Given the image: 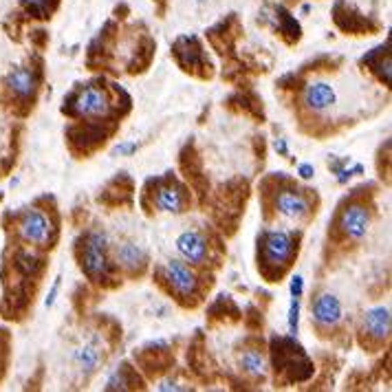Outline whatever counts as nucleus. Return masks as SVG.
Returning a JSON list of instances; mask_svg holds the SVG:
<instances>
[{
	"mask_svg": "<svg viewBox=\"0 0 392 392\" xmlns=\"http://www.w3.org/2000/svg\"><path fill=\"white\" fill-rule=\"evenodd\" d=\"M108 238L101 231H90L86 236V245L82 250V269L86 271L88 278L95 282L111 280V260H108Z\"/></svg>",
	"mask_w": 392,
	"mask_h": 392,
	"instance_id": "f257e3e1",
	"label": "nucleus"
},
{
	"mask_svg": "<svg viewBox=\"0 0 392 392\" xmlns=\"http://www.w3.org/2000/svg\"><path fill=\"white\" fill-rule=\"evenodd\" d=\"M295 252V238L291 231L276 229L265 231L263 236V260L269 267H284L289 265Z\"/></svg>",
	"mask_w": 392,
	"mask_h": 392,
	"instance_id": "f03ea898",
	"label": "nucleus"
},
{
	"mask_svg": "<svg viewBox=\"0 0 392 392\" xmlns=\"http://www.w3.org/2000/svg\"><path fill=\"white\" fill-rule=\"evenodd\" d=\"M18 231L31 245H47L51 240V234H54V225H51V218L44 212L31 207V210L22 214Z\"/></svg>",
	"mask_w": 392,
	"mask_h": 392,
	"instance_id": "7ed1b4c3",
	"label": "nucleus"
},
{
	"mask_svg": "<svg viewBox=\"0 0 392 392\" xmlns=\"http://www.w3.org/2000/svg\"><path fill=\"white\" fill-rule=\"evenodd\" d=\"M165 280L181 297H194L199 291V278L196 273L181 260H168L165 263Z\"/></svg>",
	"mask_w": 392,
	"mask_h": 392,
	"instance_id": "20e7f679",
	"label": "nucleus"
},
{
	"mask_svg": "<svg viewBox=\"0 0 392 392\" xmlns=\"http://www.w3.org/2000/svg\"><path fill=\"white\" fill-rule=\"evenodd\" d=\"M73 106L80 117H106L111 113V99L104 88L88 86L77 93Z\"/></svg>",
	"mask_w": 392,
	"mask_h": 392,
	"instance_id": "39448f33",
	"label": "nucleus"
},
{
	"mask_svg": "<svg viewBox=\"0 0 392 392\" xmlns=\"http://www.w3.org/2000/svg\"><path fill=\"white\" fill-rule=\"evenodd\" d=\"M304 104L318 115L329 113L337 104V90L331 82L316 80V82L307 84V88H304Z\"/></svg>",
	"mask_w": 392,
	"mask_h": 392,
	"instance_id": "423d86ee",
	"label": "nucleus"
},
{
	"mask_svg": "<svg viewBox=\"0 0 392 392\" xmlns=\"http://www.w3.org/2000/svg\"><path fill=\"white\" fill-rule=\"evenodd\" d=\"M339 227H342L344 236H348L350 240H361L370 229V214L364 205L352 203L342 212V218H339Z\"/></svg>",
	"mask_w": 392,
	"mask_h": 392,
	"instance_id": "0eeeda50",
	"label": "nucleus"
},
{
	"mask_svg": "<svg viewBox=\"0 0 392 392\" xmlns=\"http://www.w3.org/2000/svg\"><path fill=\"white\" fill-rule=\"evenodd\" d=\"M313 320H316L318 326L322 329H331V326H337L344 318V307L342 302L331 295V293H322L316 302H313Z\"/></svg>",
	"mask_w": 392,
	"mask_h": 392,
	"instance_id": "6e6552de",
	"label": "nucleus"
},
{
	"mask_svg": "<svg viewBox=\"0 0 392 392\" xmlns=\"http://www.w3.org/2000/svg\"><path fill=\"white\" fill-rule=\"evenodd\" d=\"M177 252L192 265H201L207 260V240L201 231L190 229L177 238Z\"/></svg>",
	"mask_w": 392,
	"mask_h": 392,
	"instance_id": "1a4fd4ad",
	"label": "nucleus"
},
{
	"mask_svg": "<svg viewBox=\"0 0 392 392\" xmlns=\"http://www.w3.org/2000/svg\"><path fill=\"white\" fill-rule=\"evenodd\" d=\"M390 309L388 307H375V309H368L364 313V320H361V326H364V333L377 339V342H384V339L390 337Z\"/></svg>",
	"mask_w": 392,
	"mask_h": 392,
	"instance_id": "9d476101",
	"label": "nucleus"
},
{
	"mask_svg": "<svg viewBox=\"0 0 392 392\" xmlns=\"http://www.w3.org/2000/svg\"><path fill=\"white\" fill-rule=\"evenodd\" d=\"M276 210L286 218H302L311 212V203L297 190H284L276 199Z\"/></svg>",
	"mask_w": 392,
	"mask_h": 392,
	"instance_id": "9b49d317",
	"label": "nucleus"
},
{
	"mask_svg": "<svg viewBox=\"0 0 392 392\" xmlns=\"http://www.w3.org/2000/svg\"><path fill=\"white\" fill-rule=\"evenodd\" d=\"M156 207H159L161 212H170V214H181L186 212V194L179 186H163L156 192V199H154Z\"/></svg>",
	"mask_w": 392,
	"mask_h": 392,
	"instance_id": "f8f14e48",
	"label": "nucleus"
},
{
	"mask_svg": "<svg viewBox=\"0 0 392 392\" xmlns=\"http://www.w3.org/2000/svg\"><path fill=\"white\" fill-rule=\"evenodd\" d=\"M7 86L9 90H14L18 97H31L35 93V86H38V80H35V73L29 71V69H16L7 75Z\"/></svg>",
	"mask_w": 392,
	"mask_h": 392,
	"instance_id": "ddd939ff",
	"label": "nucleus"
},
{
	"mask_svg": "<svg viewBox=\"0 0 392 392\" xmlns=\"http://www.w3.org/2000/svg\"><path fill=\"white\" fill-rule=\"evenodd\" d=\"M240 368L254 377V379H263L267 375V359L263 352H258V350H247L243 352V357H240Z\"/></svg>",
	"mask_w": 392,
	"mask_h": 392,
	"instance_id": "4468645a",
	"label": "nucleus"
},
{
	"mask_svg": "<svg viewBox=\"0 0 392 392\" xmlns=\"http://www.w3.org/2000/svg\"><path fill=\"white\" fill-rule=\"evenodd\" d=\"M117 260L126 269H137L146 263V252L133 243H124L122 247H117Z\"/></svg>",
	"mask_w": 392,
	"mask_h": 392,
	"instance_id": "2eb2a0df",
	"label": "nucleus"
},
{
	"mask_svg": "<svg viewBox=\"0 0 392 392\" xmlns=\"http://www.w3.org/2000/svg\"><path fill=\"white\" fill-rule=\"evenodd\" d=\"M73 359H75V364L80 366L82 370L90 373V370H95L97 366H99L101 352H99V348H97L95 342H88V344H84V346H80V348L75 350Z\"/></svg>",
	"mask_w": 392,
	"mask_h": 392,
	"instance_id": "dca6fc26",
	"label": "nucleus"
},
{
	"mask_svg": "<svg viewBox=\"0 0 392 392\" xmlns=\"http://www.w3.org/2000/svg\"><path fill=\"white\" fill-rule=\"evenodd\" d=\"M289 333L291 335H297V329H300V297H293L291 295V304H289Z\"/></svg>",
	"mask_w": 392,
	"mask_h": 392,
	"instance_id": "f3484780",
	"label": "nucleus"
},
{
	"mask_svg": "<svg viewBox=\"0 0 392 392\" xmlns=\"http://www.w3.org/2000/svg\"><path fill=\"white\" fill-rule=\"evenodd\" d=\"M126 388H128V382H126V377H124V370H122V368L108 377L106 390H126Z\"/></svg>",
	"mask_w": 392,
	"mask_h": 392,
	"instance_id": "a211bd4d",
	"label": "nucleus"
},
{
	"mask_svg": "<svg viewBox=\"0 0 392 392\" xmlns=\"http://www.w3.org/2000/svg\"><path fill=\"white\" fill-rule=\"evenodd\" d=\"M289 291L293 297H302L304 293V278L300 276V273H295V276L291 278V286H289Z\"/></svg>",
	"mask_w": 392,
	"mask_h": 392,
	"instance_id": "6ab92c4d",
	"label": "nucleus"
},
{
	"mask_svg": "<svg viewBox=\"0 0 392 392\" xmlns=\"http://www.w3.org/2000/svg\"><path fill=\"white\" fill-rule=\"evenodd\" d=\"M60 276L54 280V286H51V291H49V295H47V300H44V307L47 309H51V307H54L56 304V297H58V291H60Z\"/></svg>",
	"mask_w": 392,
	"mask_h": 392,
	"instance_id": "aec40b11",
	"label": "nucleus"
},
{
	"mask_svg": "<svg viewBox=\"0 0 392 392\" xmlns=\"http://www.w3.org/2000/svg\"><path fill=\"white\" fill-rule=\"evenodd\" d=\"M24 5H27L31 11H38V14H44L49 9V0H22Z\"/></svg>",
	"mask_w": 392,
	"mask_h": 392,
	"instance_id": "412c9836",
	"label": "nucleus"
},
{
	"mask_svg": "<svg viewBox=\"0 0 392 392\" xmlns=\"http://www.w3.org/2000/svg\"><path fill=\"white\" fill-rule=\"evenodd\" d=\"M297 174H300V179H313V174H316V168H313L311 163H302L297 168Z\"/></svg>",
	"mask_w": 392,
	"mask_h": 392,
	"instance_id": "4be33fe9",
	"label": "nucleus"
},
{
	"mask_svg": "<svg viewBox=\"0 0 392 392\" xmlns=\"http://www.w3.org/2000/svg\"><path fill=\"white\" fill-rule=\"evenodd\" d=\"M156 390H188V388L181 386L179 382H172V379H165V382H161L159 386H156Z\"/></svg>",
	"mask_w": 392,
	"mask_h": 392,
	"instance_id": "5701e85b",
	"label": "nucleus"
},
{
	"mask_svg": "<svg viewBox=\"0 0 392 392\" xmlns=\"http://www.w3.org/2000/svg\"><path fill=\"white\" fill-rule=\"evenodd\" d=\"M117 152H120V154H133V152H137V143H122V146H117Z\"/></svg>",
	"mask_w": 392,
	"mask_h": 392,
	"instance_id": "b1692460",
	"label": "nucleus"
},
{
	"mask_svg": "<svg viewBox=\"0 0 392 392\" xmlns=\"http://www.w3.org/2000/svg\"><path fill=\"white\" fill-rule=\"evenodd\" d=\"M276 150H278L282 156L289 154V148H286V141H284V139H278V141H276Z\"/></svg>",
	"mask_w": 392,
	"mask_h": 392,
	"instance_id": "393cba45",
	"label": "nucleus"
},
{
	"mask_svg": "<svg viewBox=\"0 0 392 392\" xmlns=\"http://www.w3.org/2000/svg\"><path fill=\"white\" fill-rule=\"evenodd\" d=\"M199 3H205V0H199Z\"/></svg>",
	"mask_w": 392,
	"mask_h": 392,
	"instance_id": "a878e982",
	"label": "nucleus"
}]
</instances>
